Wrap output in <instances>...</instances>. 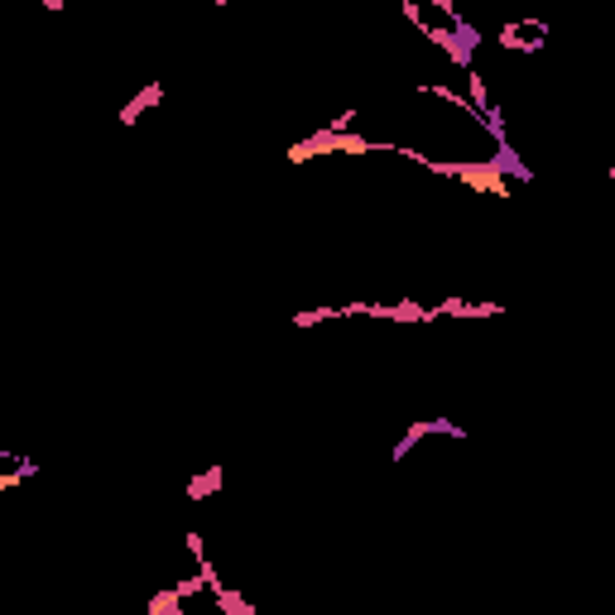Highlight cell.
<instances>
[{
  "label": "cell",
  "mask_w": 615,
  "mask_h": 615,
  "mask_svg": "<svg viewBox=\"0 0 615 615\" xmlns=\"http://www.w3.org/2000/svg\"><path fill=\"white\" fill-rule=\"evenodd\" d=\"M543 34H548L543 25H505L500 29V44H505V49H539Z\"/></svg>",
  "instance_id": "6da1fadb"
}]
</instances>
